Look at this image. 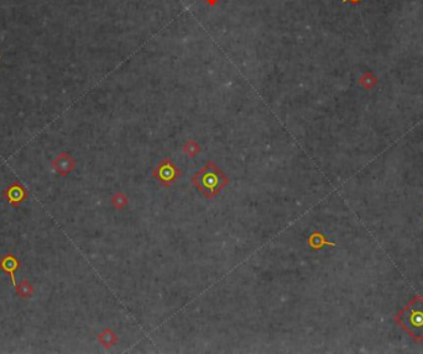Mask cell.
<instances>
[{"label": "cell", "mask_w": 423, "mask_h": 354, "mask_svg": "<svg viewBox=\"0 0 423 354\" xmlns=\"http://www.w3.org/2000/svg\"><path fill=\"white\" fill-rule=\"evenodd\" d=\"M397 326L404 330L415 342L423 341V298L412 296L411 300L394 317Z\"/></svg>", "instance_id": "1"}, {"label": "cell", "mask_w": 423, "mask_h": 354, "mask_svg": "<svg viewBox=\"0 0 423 354\" xmlns=\"http://www.w3.org/2000/svg\"><path fill=\"white\" fill-rule=\"evenodd\" d=\"M5 198H6L7 203L11 204L12 206L17 208L21 203H24L25 199L27 196V191L24 188V185H21L20 183H12L4 193Z\"/></svg>", "instance_id": "2"}, {"label": "cell", "mask_w": 423, "mask_h": 354, "mask_svg": "<svg viewBox=\"0 0 423 354\" xmlns=\"http://www.w3.org/2000/svg\"><path fill=\"white\" fill-rule=\"evenodd\" d=\"M20 267V262L17 260V258L12 254H6L0 259V269L4 273L9 274L10 279H11V285L14 286L15 290L17 288L16 279H15V272H16L17 268Z\"/></svg>", "instance_id": "3"}, {"label": "cell", "mask_w": 423, "mask_h": 354, "mask_svg": "<svg viewBox=\"0 0 423 354\" xmlns=\"http://www.w3.org/2000/svg\"><path fill=\"white\" fill-rule=\"evenodd\" d=\"M53 168L61 177H66L74 169V161L67 153H61L53 161Z\"/></svg>", "instance_id": "4"}, {"label": "cell", "mask_w": 423, "mask_h": 354, "mask_svg": "<svg viewBox=\"0 0 423 354\" xmlns=\"http://www.w3.org/2000/svg\"><path fill=\"white\" fill-rule=\"evenodd\" d=\"M17 295L21 299H30L33 294V286L26 279H22L16 288Z\"/></svg>", "instance_id": "5"}, {"label": "cell", "mask_w": 423, "mask_h": 354, "mask_svg": "<svg viewBox=\"0 0 423 354\" xmlns=\"http://www.w3.org/2000/svg\"><path fill=\"white\" fill-rule=\"evenodd\" d=\"M359 84L362 85L363 88H365V89L371 90L376 84H378V78H376V76H374L371 72L368 71L365 72L362 77H360Z\"/></svg>", "instance_id": "6"}, {"label": "cell", "mask_w": 423, "mask_h": 354, "mask_svg": "<svg viewBox=\"0 0 423 354\" xmlns=\"http://www.w3.org/2000/svg\"><path fill=\"white\" fill-rule=\"evenodd\" d=\"M203 184H205V189L214 190L216 189L215 187H218L219 184V178L216 177L214 172H207L203 175Z\"/></svg>", "instance_id": "7"}, {"label": "cell", "mask_w": 423, "mask_h": 354, "mask_svg": "<svg viewBox=\"0 0 423 354\" xmlns=\"http://www.w3.org/2000/svg\"><path fill=\"white\" fill-rule=\"evenodd\" d=\"M344 1H350L353 2V4H359V2H362V0H344Z\"/></svg>", "instance_id": "8"}, {"label": "cell", "mask_w": 423, "mask_h": 354, "mask_svg": "<svg viewBox=\"0 0 423 354\" xmlns=\"http://www.w3.org/2000/svg\"><path fill=\"white\" fill-rule=\"evenodd\" d=\"M0 58H1V56H0Z\"/></svg>", "instance_id": "9"}]
</instances>
